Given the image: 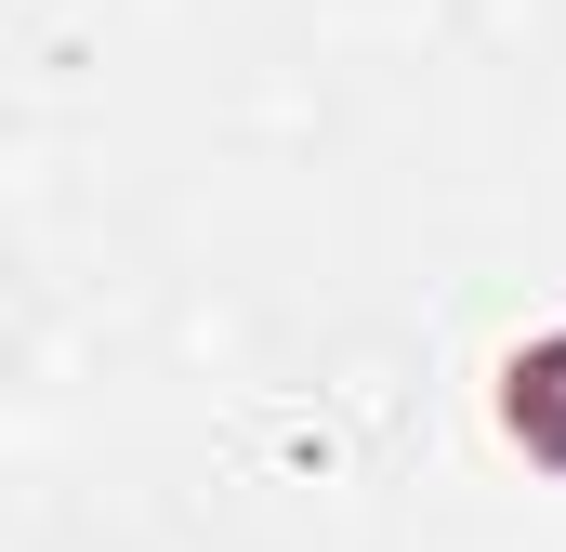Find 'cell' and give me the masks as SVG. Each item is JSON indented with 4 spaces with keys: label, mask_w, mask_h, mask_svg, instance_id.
Returning <instances> with one entry per match:
<instances>
[{
    "label": "cell",
    "mask_w": 566,
    "mask_h": 552,
    "mask_svg": "<svg viewBox=\"0 0 566 552\" xmlns=\"http://www.w3.org/2000/svg\"><path fill=\"white\" fill-rule=\"evenodd\" d=\"M27 369H40V289H27V276L0 264V395H13Z\"/></svg>",
    "instance_id": "cell-1"
}]
</instances>
